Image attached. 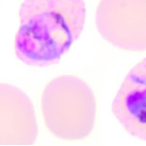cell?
<instances>
[{
  "instance_id": "4",
  "label": "cell",
  "mask_w": 146,
  "mask_h": 146,
  "mask_svg": "<svg viewBox=\"0 0 146 146\" xmlns=\"http://www.w3.org/2000/svg\"><path fill=\"white\" fill-rule=\"evenodd\" d=\"M39 135L31 98L17 87L0 83V145H30Z\"/></svg>"
},
{
  "instance_id": "5",
  "label": "cell",
  "mask_w": 146,
  "mask_h": 146,
  "mask_svg": "<svg viewBox=\"0 0 146 146\" xmlns=\"http://www.w3.org/2000/svg\"><path fill=\"white\" fill-rule=\"evenodd\" d=\"M146 60L128 72L113 101L111 111L130 135L146 141Z\"/></svg>"
},
{
  "instance_id": "2",
  "label": "cell",
  "mask_w": 146,
  "mask_h": 146,
  "mask_svg": "<svg viewBox=\"0 0 146 146\" xmlns=\"http://www.w3.org/2000/svg\"><path fill=\"white\" fill-rule=\"evenodd\" d=\"M41 109L46 129L61 141H85L96 127L95 95L90 85L77 76L61 75L49 82L42 94Z\"/></svg>"
},
{
  "instance_id": "1",
  "label": "cell",
  "mask_w": 146,
  "mask_h": 146,
  "mask_svg": "<svg viewBox=\"0 0 146 146\" xmlns=\"http://www.w3.org/2000/svg\"><path fill=\"white\" fill-rule=\"evenodd\" d=\"M15 36L17 58L36 67L53 65L78 40L86 19L84 0H24Z\"/></svg>"
},
{
  "instance_id": "3",
  "label": "cell",
  "mask_w": 146,
  "mask_h": 146,
  "mask_svg": "<svg viewBox=\"0 0 146 146\" xmlns=\"http://www.w3.org/2000/svg\"><path fill=\"white\" fill-rule=\"evenodd\" d=\"M95 24L102 39L124 51L146 50V0H100Z\"/></svg>"
}]
</instances>
